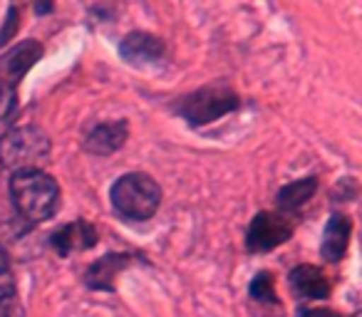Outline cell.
I'll return each mask as SVG.
<instances>
[{"label":"cell","instance_id":"19","mask_svg":"<svg viewBox=\"0 0 362 317\" xmlns=\"http://www.w3.org/2000/svg\"><path fill=\"white\" fill-rule=\"evenodd\" d=\"M6 317H25V307H23L21 305V302H18V305L16 307H13V310L11 312H8V315Z\"/></svg>","mask_w":362,"mask_h":317},{"label":"cell","instance_id":"11","mask_svg":"<svg viewBox=\"0 0 362 317\" xmlns=\"http://www.w3.org/2000/svg\"><path fill=\"white\" fill-rule=\"evenodd\" d=\"M132 265L129 253H107L97 258L90 268L85 270V285L90 290H105L112 292L117 287V275Z\"/></svg>","mask_w":362,"mask_h":317},{"label":"cell","instance_id":"2","mask_svg":"<svg viewBox=\"0 0 362 317\" xmlns=\"http://www.w3.org/2000/svg\"><path fill=\"white\" fill-rule=\"evenodd\" d=\"M161 186L141 172L122 174L110 189V201L122 218L129 221H149L161 206Z\"/></svg>","mask_w":362,"mask_h":317},{"label":"cell","instance_id":"3","mask_svg":"<svg viewBox=\"0 0 362 317\" xmlns=\"http://www.w3.org/2000/svg\"><path fill=\"white\" fill-rule=\"evenodd\" d=\"M241 107V97L226 85V82H211L206 87H199L192 95L181 97L174 104V112L192 126H206L223 119L226 114Z\"/></svg>","mask_w":362,"mask_h":317},{"label":"cell","instance_id":"14","mask_svg":"<svg viewBox=\"0 0 362 317\" xmlns=\"http://www.w3.org/2000/svg\"><path fill=\"white\" fill-rule=\"evenodd\" d=\"M18 302L21 300H18L16 277H13V270H11V261H8L6 248L0 246V317H6Z\"/></svg>","mask_w":362,"mask_h":317},{"label":"cell","instance_id":"12","mask_svg":"<svg viewBox=\"0 0 362 317\" xmlns=\"http://www.w3.org/2000/svg\"><path fill=\"white\" fill-rule=\"evenodd\" d=\"M352 236V221L345 213H332L325 223V231H322V243H320V256L327 263H340L342 256L347 253Z\"/></svg>","mask_w":362,"mask_h":317},{"label":"cell","instance_id":"16","mask_svg":"<svg viewBox=\"0 0 362 317\" xmlns=\"http://www.w3.org/2000/svg\"><path fill=\"white\" fill-rule=\"evenodd\" d=\"M16 107H18V87L6 80H0V129L8 124Z\"/></svg>","mask_w":362,"mask_h":317},{"label":"cell","instance_id":"20","mask_svg":"<svg viewBox=\"0 0 362 317\" xmlns=\"http://www.w3.org/2000/svg\"><path fill=\"white\" fill-rule=\"evenodd\" d=\"M35 11H37V13H50V11H52V6H35Z\"/></svg>","mask_w":362,"mask_h":317},{"label":"cell","instance_id":"15","mask_svg":"<svg viewBox=\"0 0 362 317\" xmlns=\"http://www.w3.org/2000/svg\"><path fill=\"white\" fill-rule=\"evenodd\" d=\"M248 295L256 302H263V305H281L276 295V277H273L271 270H261L248 285Z\"/></svg>","mask_w":362,"mask_h":317},{"label":"cell","instance_id":"10","mask_svg":"<svg viewBox=\"0 0 362 317\" xmlns=\"http://www.w3.org/2000/svg\"><path fill=\"white\" fill-rule=\"evenodd\" d=\"M288 285H291L293 295L303 302L330 297V282H327L325 273L317 265H310V263H303V265L293 268L291 275H288Z\"/></svg>","mask_w":362,"mask_h":317},{"label":"cell","instance_id":"4","mask_svg":"<svg viewBox=\"0 0 362 317\" xmlns=\"http://www.w3.org/2000/svg\"><path fill=\"white\" fill-rule=\"evenodd\" d=\"M50 156V136L35 124L13 126L0 136V167L16 172L40 169Z\"/></svg>","mask_w":362,"mask_h":317},{"label":"cell","instance_id":"13","mask_svg":"<svg viewBox=\"0 0 362 317\" xmlns=\"http://www.w3.org/2000/svg\"><path fill=\"white\" fill-rule=\"evenodd\" d=\"M320 189V181L317 177H305V179H298V181H291L278 191L276 203H278V213L288 216V213H296L310 201L313 196L317 193Z\"/></svg>","mask_w":362,"mask_h":317},{"label":"cell","instance_id":"18","mask_svg":"<svg viewBox=\"0 0 362 317\" xmlns=\"http://www.w3.org/2000/svg\"><path fill=\"white\" fill-rule=\"evenodd\" d=\"M298 317H340V315L335 310H327V307H305V310H300Z\"/></svg>","mask_w":362,"mask_h":317},{"label":"cell","instance_id":"8","mask_svg":"<svg viewBox=\"0 0 362 317\" xmlns=\"http://www.w3.org/2000/svg\"><path fill=\"white\" fill-rule=\"evenodd\" d=\"M45 47L37 40H23L16 47L0 57V80L11 82V85H21V80L37 65V60L42 57Z\"/></svg>","mask_w":362,"mask_h":317},{"label":"cell","instance_id":"17","mask_svg":"<svg viewBox=\"0 0 362 317\" xmlns=\"http://www.w3.org/2000/svg\"><path fill=\"white\" fill-rule=\"evenodd\" d=\"M21 8L18 6H11L8 8V18H6V25H3V30H0V47L6 45L8 40H13V35H16L18 25H21Z\"/></svg>","mask_w":362,"mask_h":317},{"label":"cell","instance_id":"6","mask_svg":"<svg viewBox=\"0 0 362 317\" xmlns=\"http://www.w3.org/2000/svg\"><path fill=\"white\" fill-rule=\"evenodd\" d=\"M119 55L127 65L132 67H154L164 60L166 55V45L159 35H151L144 30H134L129 35L122 37L119 42Z\"/></svg>","mask_w":362,"mask_h":317},{"label":"cell","instance_id":"21","mask_svg":"<svg viewBox=\"0 0 362 317\" xmlns=\"http://www.w3.org/2000/svg\"><path fill=\"white\" fill-rule=\"evenodd\" d=\"M352 317H360V312H355V315H352Z\"/></svg>","mask_w":362,"mask_h":317},{"label":"cell","instance_id":"9","mask_svg":"<svg viewBox=\"0 0 362 317\" xmlns=\"http://www.w3.org/2000/svg\"><path fill=\"white\" fill-rule=\"evenodd\" d=\"M127 136H129V124H127V119L102 121V124L92 126V129L87 131L85 139H82V146H85L87 154L110 156L124 146Z\"/></svg>","mask_w":362,"mask_h":317},{"label":"cell","instance_id":"5","mask_svg":"<svg viewBox=\"0 0 362 317\" xmlns=\"http://www.w3.org/2000/svg\"><path fill=\"white\" fill-rule=\"evenodd\" d=\"M293 231H296V226H293V221L288 216L261 211L253 216L251 226L246 231V248L251 253H268L291 241Z\"/></svg>","mask_w":362,"mask_h":317},{"label":"cell","instance_id":"7","mask_svg":"<svg viewBox=\"0 0 362 317\" xmlns=\"http://www.w3.org/2000/svg\"><path fill=\"white\" fill-rule=\"evenodd\" d=\"M97 241H100V233H97V228L92 226L90 221H85V218L70 221L50 233V246L60 258H67L80 251H90V248L97 246Z\"/></svg>","mask_w":362,"mask_h":317},{"label":"cell","instance_id":"1","mask_svg":"<svg viewBox=\"0 0 362 317\" xmlns=\"http://www.w3.org/2000/svg\"><path fill=\"white\" fill-rule=\"evenodd\" d=\"M8 189H11V201L16 213L30 226L50 221L60 208V184L42 169L16 172Z\"/></svg>","mask_w":362,"mask_h":317}]
</instances>
